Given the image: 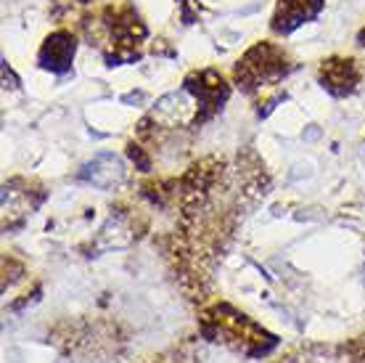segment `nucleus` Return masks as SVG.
Here are the masks:
<instances>
[{
    "label": "nucleus",
    "instance_id": "f03ea898",
    "mask_svg": "<svg viewBox=\"0 0 365 363\" xmlns=\"http://www.w3.org/2000/svg\"><path fill=\"white\" fill-rule=\"evenodd\" d=\"M83 178L91 181L93 186H98V189H111L125 178V164L119 162L114 154H101L85 167Z\"/></svg>",
    "mask_w": 365,
    "mask_h": 363
},
{
    "label": "nucleus",
    "instance_id": "f257e3e1",
    "mask_svg": "<svg viewBox=\"0 0 365 363\" xmlns=\"http://www.w3.org/2000/svg\"><path fill=\"white\" fill-rule=\"evenodd\" d=\"M201 99L193 88H182L178 93H170L159 101L151 111V119L165 127H178V125H191L196 114H199Z\"/></svg>",
    "mask_w": 365,
    "mask_h": 363
},
{
    "label": "nucleus",
    "instance_id": "7ed1b4c3",
    "mask_svg": "<svg viewBox=\"0 0 365 363\" xmlns=\"http://www.w3.org/2000/svg\"><path fill=\"white\" fill-rule=\"evenodd\" d=\"M355 61H329L323 66V80L329 82L331 91H352L357 82Z\"/></svg>",
    "mask_w": 365,
    "mask_h": 363
}]
</instances>
